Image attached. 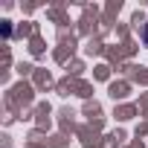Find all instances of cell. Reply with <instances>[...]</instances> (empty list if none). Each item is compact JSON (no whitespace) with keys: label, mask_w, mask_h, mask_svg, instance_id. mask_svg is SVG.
Segmentation results:
<instances>
[{"label":"cell","mask_w":148,"mask_h":148,"mask_svg":"<svg viewBox=\"0 0 148 148\" xmlns=\"http://www.w3.org/2000/svg\"><path fill=\"white\" fill-rule=\"evenodd\" d=\"M145 44H148V26H145Z\"/></svg>","instance_id":"obj_1"}]
</instances>
